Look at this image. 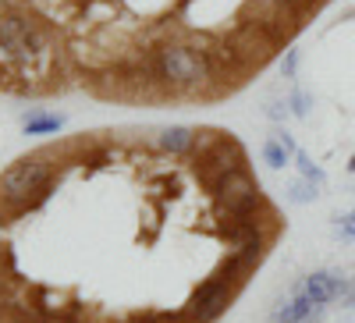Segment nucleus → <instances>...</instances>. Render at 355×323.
Here are the masks:
<instances>
[{"mask_svg": "<svg viewBox=\"0 0 355 323\" xmlns=\"http://www.w3.org/2000/svg\"><path fill=\"white\" fill-rule=\"evenodd\" d=\"M231 295H234V281L224 277V274H214L210 281H202L189 295L185 320H192V323H214V320H220L227 313V306H231Z\"/></svg>", "mask_w": 355, "mask_h": 323, "instance_id": "5", "label": "nucleus"}, {"mask_svg": "<svg viewBox=\"0 0 355 323\" xmlns=\"http://www.w3.org/2000/svg\"><path fill=\"white\" fill-rule=\"evenodd\" d=\"M288 110H291L295 117H306V114H309V96H306L302 89H295V93L288 96Z\"/></svg>", "mask_w": 355, "mask_h": 323, "instance_id": "17", "label": "nucleus"}, {"mask_svg": "<svg viewBox=\"0 0 355 323\" xmlns=\"http://www.w3.org/2000/svg\"><path fill=\"white\" fill-rule=\"evenodd\" d=\"M199 167H206V171H210V182H214V178H220V174L242 171V167H245V150H242V146L234 142L231 135H224V139L214 146V153L206 157Z\"/></svg>", "mask_w": 355, "mask_h": 323, "instance_id": "8", "label": "nucleus"}, {"mask_svg": "<svg viewBox=\"0 0 355 323\" xmlns=\"http://www.w3.org/2000/svg\"><path fill=\"white\" fill-rule=\"evenodd\" d=\"M18 8V0H0V11H15Z\"/></svg>", "mask_w": 355, "mask_h": 323, "instance_id": "21", "label": "nucleus"}, {"mask_svg": "<svg viewBox=\"0 0 355 323\" xmlns=\"http://www.w3.org/2000/svg\"><path fill=\"white\" fill-rule=\"evenodd\" d=\"M25 323H46V320H40V316H28Z\"/></svg>", "mask_w": 355, "mask_h": 323, "instance_id": "23", "label": "nucleus"}, {"mask_svg": "<svg viewBox=\"0 0 355 323\" xmlns=\"http://www.w3.org/2000/svg\"><path fill=\"white\" fill-rule=\"evenodd\" d=\"M210 192H214V199L220 202V210H224L227 217H252V213L263 207L259 182L249 174V167L214 178V182H210Z\"/></svg>", "mask_w": 355, "mask_h": 323, "instance_id": "4", "label": "nucleus"}, {"mask_svg": "<svg viewBox=\"0 0 355 323\" xmlns=\"http://www.w3.org/2000/svg\"><path fill=\"white\" fill-rule=\"evenodd\" d=\"M320 316H323V306H316L302 288H295L274 309V323H316Z\"/></svg>", "mask_w": 355, "mask_h": 323, "instance_id": "7", "label": "nucleus"}, {"mask_svg": "<svg viewBox=\"0 0 355 323\" xmlns=\"http://www.w3.org/2000/svg\"><path fill=\"white\" fill-rule=\"evenodd\" d=\"M153 75L164 89L192 96L217 78V61L196 43H160L153 53Z\"/></svg>", "mask_w": 355, "mask_h": 323, "instance_id": "2", "label": "nucleus"}, {"mask_svg": "<svg viewBox=\"0 0 355 323\" xmlns=\"http://www.w3.org/2000/svg\"><path fill=\"white\" fill-rule=\"evenodd\" d=\"M295 153H299V150H295V139L288 132H277V135H270V139L263 142V160L270 164L274 171L288 167L295 160Z\"/></svg>", "mask_w": 355, "mask_h": 323, "instance_id": "11", "label": "nucleus"}, {"mask_svg": "<svg viewBox=\"0 0 355 323\" xmlns=\"http://www.w3.org/2000/svg\"><path fill=\"white\" fill-rule=\"evenodd\" d=\"M295 167H299V174H302V178L306 182H313L316 189H323V185H327V174H323V167L320 164H313V157L309 153H295Z\"/></svg>", "mask_w": 355, "mask_h": 323, "instance_id": "14", "label": "nucleus"}, {"mask_svg": "<svg viewBox=\"0 0 355 323\" xmlns=\"http://www.w3.org/2000/svg\"><path fill=\"white\" fill-rule=\"evenodd\" d=\"M291 110H288V103H266V117H270V121H284V117H288Z\"/></svg>", "mask_w": 355, "mask_h": 323, "instance_id": "19", "label": "nucleus"}, {"mask_svg": "<svg viewBox=\"0 0 355 323\" xmlns=\"http://www.w3.org/2000/svg\"><path fill=\"white\" fill-rule=\"evenodd\" d=\"M345 302H352V306H355V277H352V288H348V299H345Z\"/></svg>", "mask_w": 355, "mask_h": 323, "instance_id": "22", "label": "nucleus"}, {"mask_svg": "<svg viewBox=\"0 0 355 323\" xmlns=\"http://www.w3.org/2000/svg\"><path fill=\"white\" fill-rule=\"evenodd\" d=\"M309 0H252V11H256V21L266 28L270 21H281V18H291L295 11H302Z\"/></svg>", "mask_w": 355, "mask_h": 323, "instance_id": "9", "label": "nucleus"}, {"mask_svg": "<svg viewBox=\"0 0 355 323\" xmlns=\"http://www.w3.org/2000/svg\"><path fill=\"white\" fill-rule=\"evenodd\" d=\"M196 135H199V132H192V128H185V125H171V128H164V132L157 135V142H160V150L171 153V157H189L192 146H196Z\"/></svg>", "mask_w": 355, "mask_h": 323, "instance_id": "10", "label": "nucleus"}, {"mask_svg": "<svg viewBox=\"0 0 355 323\" xmlns=\"http://www.w3.org/2000/svg\"><path fill=\"white\" fill-rule=\"evenodd\" d=\"M142 323H178V320H174L171 313H150V316H146Z\"/></svg>", "mask_w": 355, "mask_h": 323, "instance_id": "20", "label": "nucleus"}, {"mask_svg": "<svg viewBox=\"0 0 355 323\" xmlns=\"http://www.w3.org/2000/svg\"><path fill=\"white\" fill-rule=\"evenodd\" d=\"M348 217H352V220H355V210H352V213H348Z\"/></svg>", "mask_w": 355, "mask_h": 323, "instance_id": "24", "label": "nucleus"}, {"mask_svg": "<svg viewBox=\"0 0 355 323\" xmlns=\"http://www.w3.org/2000/svg\"><path fill=\"white\" fill-rule=\"evenodd\" d=\"M139 323H142V320H139Z\"/></svg>", "mask_w": 355, "mask_h": 323, "instance_id": "25", "label": "nucleus"}, {"mask_svg": "<svg viewBox=\"0 0 355 323\" xmlns=\"http://www.w3.org/2000/svg\"><path fill=\"white\" fill-rule=\"evenodd\" d=\"M320 195V189L313 185V182H306V178H299V182H291L288 185V199L291 202H299V207H302V202H313Z\"/></svg>", "mask_w": 355, "mask_h": 323, "instance_id": "15", "label": "nucleus"}, {"mask_svg": "<svg viewBox=\"0 0 355 323\" xmlns=\"http://www.w3.org/2000/svg\"><path fill=\"white\" fill-rule=\"evenodd\" d=\"M334 234H338V238L355 242V220H352V217H338V220H334Z\"/></svg>", "mask_w": 355, "mask_h": 323, "instance_id": "18", "label": "nucleus"}, {"mask_svg": "<svg viewBox=\"0 0 355 323\" xmlns=\"http://www.w3.org/2000/svg\"><path fill=\"white\" fill-rule=\"evenodd\" d=\"M53 182H50V164L43 153L25 157L18 164H11L4 174H0V213L18 217L28 207H36L50 195Z\"/></svg>", "mask_w": 355, "mask_h": 323, "instance_id": "3", "label": "nucleus"}, {"mask_svg": "<svg viewBox=\"0 0 355 323\" xmlns=\"http://www.w3.org/2000/svg\"><path fill=\"white\" fill-rule=\"evenodd\" d=\"M0 61L18 75L43 78L53 64L50 33L25 11H0Z\"/></svg>", "mask_w": 355, "mask_h": 323, "instance_id": "1", "label": "nucleus"}, {"mask_svg": "<svg viewBox=\"0 0 355 323\" xmlns=\"http://www.w3.org/2000/svg\"><path fill=\"white\" fill-rule=\"evenodd\" d=\"M21 128L25 135H53L64 128V117L61 114H46V110H28L21 117Z\"/></svg>", "mask_w": 355, "mask_h": 323, "instance_id": "12", "label": "nucleus"}, {"mask_svg": "<svg viewBox=\"0 0 355 323\" xmlns=\"http://www.w3.org/2000/svg\"><path fill=\"white\" fill-rule=\"evenodd\" d=\"M266 245H270V234H259V238H249V242H242V245H234V256H239L245 267L252 270L256 263L266 256Z\"/></svg>", "mask_w": 355, "mask_h": 323, "instance_id": "13", "label": "nucleus"}, {"mask_svg": "<svg viewBox=\"0 0 355 323\" xmlns=\"http://www.w3.org/2000/svg\"><path fill=\"white\" fill-rule=\"evenodd\" d=\"M299 61H302V50L291 46V50L281 57V75H284V78H295V71H299Z\"/></svg>", "mask_w": 355, "mask_h": 323, "instance_id": "16", "label": "nucleus"}, {"mask_svg": "<svg viewBox=\"0 0 355 323\" xmlns=\"http://www.w3.org/2000/svg\"><path fill=\"white\" fill-rule=\"evenodd\" d=\"M299 288L306 291L316 306H331V302H338V299H348L352 277H341V274H334V270H316V274H309Z\"/></svg>", "mask_w": 355, "mask_h": 323, "instance_id": "6", "label": "nucleus"}]
</instances>
